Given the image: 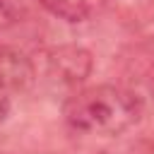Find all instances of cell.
Instances as JSON below:
<instances>
[{
  "instance_id": "cell-1",
  "label": "cell",
  "mask_w": 154,
  "mask_h": 154,
  "mask_svg": "<svg viewBox=\"0 0 154 154\" xmlns=\"http://www.w3.org/2000/svg\"><path fill=\"white\" fill-rule=\"evenodd\" d=\"M63 116L75 132L91 137H116L140 120L142 101L130 89L99 84L72 94L63 106Z\"/></svg>"
},
{
  "instance_id": "cell-2",
  "label": "cell",
  "mask_w": 154,
  "mask_h": 154,
  "mask_svg": "<svg viewBox=\"0 0 154 154\" xmlns=\"http://www.w3.org/2000/svg\"><path fill=\"white\" fill-rule=\"evenodd\" d=\"M36 79V67L17 51H0V125L12 111V94L24 91Z\"/></svg>"
},
{
  "instance_id": "cell-3",
  "label": "cell",
  "mask_w": 154,
  "mask_h": 154,
  "mask_svg": "<svg viewBox=\"0 0 154 154\" xmlns=\"http://www.w3.org/2000/svg\"><path fill=\"white\" fill-rule=\"evenodd\" d=\"M89 70H91V55L84 48L63 46V48H53L48 53L46 77L63 87H72V84L82 82L89 75Z\"/></svg>"
},
{
  "instance_id": "cell-4",
  "label": "cell",
  "mask_w": 154,
  "mask_h": 154,
  "mask_svg": "<svg viewBox=\"0 0 154 154\" xmlns=\"http://www.w3.org/2000/svg\"><path fill=\"white\" fill-rule=\"evenodd\" d=\"M106 0H41V5L53 12L60 19L67 22H82L87 17H91Z\"/></svg>"
}]
</instances>
